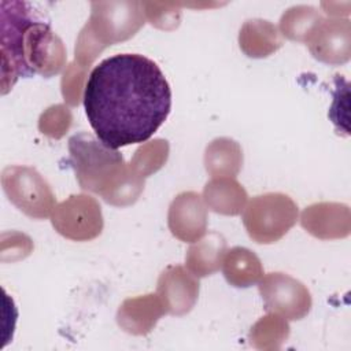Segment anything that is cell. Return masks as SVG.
Wrapping results in <instances>:
<instances>
[{
  "mask_svg": "<svg viewBox=\"0 0 351 351\" xmlns=\"http://www.w3.org/2000/svg\"><path fill=\"white\" fill-rule=\"evenodd\" d=\"M199 293L196 276L182 266H167L158 280V298L166 313L184 315L192 310Z\"/></svg>",
  "mask_w": 351,
  "mask_h": 351,
  "instance_id": "obj_10",
  "label": "cell"
},
{
  "mask_svg": "<svg viewBox=\"0 0 351 351\" xmlns=\"http://www.w3.org/2000/svg\"><path fill=\"white\" fill-rule=\"evenodd\" d=\"M70 163L82 189L99 193L107 203L126 206L143 191L144 180L126 166L117 149L92 134L78 133L69 140Z\"/></svg>",
  "mask_w": 351,
  "mask_h": 351,
  "instance_id": "obj_3",
  "label": "cell"
},
{
  "mask_svg": "<svg viewBox=\"0 0 351 351\" xmlns=\"http://www.w3.org/2000/svg\"><path fill=\"white\" fill-rule=\"evenodd\" d=\"M321 15L313 7H293L288 10L280 22L284 36L291 40L306 41L311 29L321 21Z\"/></svg>",
  "mask_w": 351,
  "mask_h": 351,
  "instance_id": "obj_16",
  "label": "cell"
},
{
  "mask_svg": "<svg viewBox=\"0 0 351 351\" xmlns=\"http://www.w3.org/2000/svg\"><path fill=\"white\" fill-rule=\"evenodd\" d=\"M3 186L8 199L32 218H47L55 208V196L48 182L32 167H7L3 171Z\"/></svg>",
  "mask_w": 351,
  "mask_h": 351,
  "instance_id": "obj_6",
  "label": "cell"
},
{
  "mask_svg": "<svg viewBox=\"0 0 351 351\" xmlns=\"http://www.w3.org/2000/svg\"><path fill=\"white\" fill-rule=\"evenodd\" d=\"M265 308L287 319H302L311 308L308 289L284 273H269L259 282Z\"/></svg>",
  "mask_w": 351,
  "mask_h": 351,
  "instance_id": "obj_7",
  "label": "cell"
},
{
  "mask_svg": "<svg viewBox=\"0 0 351 351\" xmlns=\"http://www.w3.org/2000/svg\"><path fill=\"white\" fill-rule=\"evenodd\" d=\"M141 3H92V16L75 45V60L82 67L104 47L133 36L144 25Z\"/></svg>",
  "mask_w": 351,
  "mask_h": 351,
  "instance_id": "obj_4",
  "label": "cell"
},
{
  "mask_svg": "<svg viewBox=\"0 0 351 351\" xmlns=\"http://www.w3.org/2000/svg\"><path fill=\"white\" fill-rule=\"evenodd\" d=\"M52 225L64 237L73 240L93 239L100 234L103 228L100 206L90 196H70L53 211Z\"/></svg>",
  "mask_w": 351,
  "mask_h": 351,
  "instance_id": "obj_8",
  "label": "cell"
},
{
  "mask_svg": "<svg viewBox=\"0 0 351 351\" xmlns=\"http://www.w3.org/2000/svg\"><path fill=\"white\" fill-rule=\"evenodd\" d=\"M82 100L97 138L117 149L147 141L163 125L171 108V89L154 60L118 53L93 67Z\"/></svg>",
  "mask_w": 351,
  "mask_h": 351,
  "instance_id": "obj_1",
  "label": "cell"
},
{
  "mask_svg": "<svg viewBox=\"0 0 351 351\" xmlns=\"http://www.w3.org/2000/svg\"><path fill=\"white\" fill-rule=\"evenodd\" d=\"M223 276L226 281L239 288H247L258 282L263 276L259 258L244 247H234L223 256Z\"/></svg>",
  "mask_w": 351,
  "mask_h": 351,
  "instance_id": "obj_14",
  "label": "cell"
},
{
  "mask_svg": "<svg viewBox=\"0 0 351 351\" xmlns=\"http://www.w3.org/2000/svg\"><path fill=\"white\" fill-rule=\"evenodd\" d=\"M298 219V206L287 195L265 193L255 196L247 206L243 222L256 243H276Z\"/></svg>",
  "mask_w": 351,
  "mask_h": 351,
  "instance_id": "obj_5",
  "label": "cell"
},
{
  "mask_svg": "<svg viewBox=\"0 0 351 351\" xmlns=\"http://www.w3.org/2000/svg\"><path fill=\"white\" fill-rule=\"evenodd\" d=\"M166 313L156 295H145L128 299L118 310V324L133 335H145L156 324L159 317Z\"/></svg>",
  "mask_w": 351,
  "mask_h": 351,
  "instance_id": "obj_12",
  "label": "cell"
},
{
  "mask_svg": "<svg viewBox=\"0 0 351 351\" xmlns=\"http://www.w3.org/2000/svg\"><path fill=\"white\" fill-rule=\"evenodd\" d=\"M169 228L182 241H196L207 229V211L202 196L196 192H182L170 204Z\"/></svg>",
  "mask_w": 351,
  "mask_h": 351,
  "instance_id": "obj_11",
  "label": "cell"
},
{
  "mask_svg": "<svg viewBox=\"0 0 351 351\" xmlns=\"http://www.w3.org/2000/svg\"><path fill=\"white\" fill-rule=\"evenodd\" d=\"M304 43L315 59L330 64L344 63L350 58V22L321 19Z\"/></svg>",
  "mask_w": 351,
  "mask_h": 351,
  "instance_id": "obj_9",
  "label": "cell"
},
{
  "mask_svg": "<svg viewBox=\"0 0 351 351\" xmlns=\"http://www.w3.org/2000/svg\"><path fill=\"white\" fill-rule=\"evenodd\" d=\"M226 254V241L217 232L208 233L199 240L186 252V267L196 277H206L219 270Z\"/></svg>",
  "mask_w": 351,
  "mask_h": 351,
  "instance_id": "obj_13",
  "label": "cell"
},
{
  "mask_svg": "<svg viewBox=\"0 0 351 351\" xmlns=\"http://www.w3.org/2000/svg\"><path fill=\"white\" fill-rule=\"evenodd\" d=\"M204 199L213 211L236 215L243 210L247 193L237 181L221 177L206 184Z\"/></svg>",
  "mask_w": 351,
  "mask_h": 351,
  "instance_id": "obj_15",
  "label": "cell"
},
{
  "mask_svg": "<svg viewBox=\"0 0 351 351\" xmlns=\"http://www.w3.org/2000/svg\"><path fill=\"white\" fill-rule=\"evenodd\" d=\"M1 93L19 77L58 74L66 62L62 40L37 19L29 3L1 1Z\"/></svg>",
  "mask_w": 351,
  "mask_h": 351,
  "instance_id": "obj_2",
  "label": "cell"
}]
</instances>
